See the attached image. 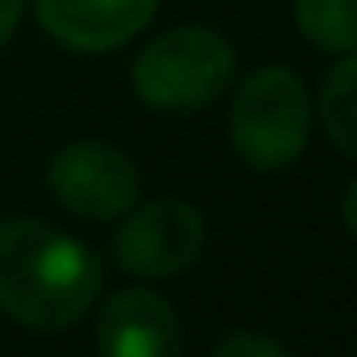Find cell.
Returning <instances> with one entry per match:
<instances>
[{
    "mask_svg": "<svg viewBox=\"0 0 357 357\" xmlns=\"http://www.w3.org/2000/svg\"><path fill=\"white\" fill-rule=\"evenodd\" d=\"M105 267L77 236L36 218L0 222V312L27 331H68L96 307Z\"/></svg>",
    "mask_w": 357,
    "mask_h": 357,
    "instance_id": "obj_1",
    "label": "cell"
},
{
    "mask_svg": "<svg viewBox=\"0 0 357 357\" xmlns=\"http://www.w3.org/2000/svg\"><path fill=\"white\" fill-rule=\"evenodd\" d=\"M236 82V50L213 27L158 32L131 63V91L158 114H199Z\"/></svg>",
    "mask_w": 357,
    "mask_h": 357,
    "instance_id": "obj_2",
    "label": "cell"
},
{
    "mask_svg": "<svg viewBox=\"0 0 357 357\" xmlns=\"http://www.w3.org/2000/svg\"><path fill=\"white\" fill-rule=\"evenodd\" d=\"M312 131V96L294 68L267 63L236 91L231 105V145L249 167L276 172L289 167Z\"/></svg>",
    "mask_w": 357,
    "mask_h": 357,
    "instance_id": "obj_3",
    "label": "cell"
},
{
    "mask_svg": "<svg viewBox=\"0 0 357 357\" xmlns=\"http://www.w3.org/2000/svg\"><path fill=\"white\" fill-rule=\"evenodd\" d=\"M45 185L68 213L86 222H114L140 204V167L105 140H73L45 167Z\"/></svg>",
    "mask_w": 357,
    "mask_h": 357,
    "instance_id": "obj_4",
    "label": "cell"
},
{
    "mask_svg": "<svg viewBox=\"0 0 357 357\" xmlns=\"http://www.w3.org/2000/svg\"><path fill=\"white\" fill-rule=\"evenodd\" d=\"M122 227L114 236V258L122 271L140 280H163L185 271L204 253L208 222L190 199H154L122 213Z\"/></svg>",
    "mask_w": 357,
    "mask_h": 357,
    "instance_id": "obj_5",
    "label": "cell"
},
{
    "mask_svg": "<svg viewBox=\"0 0 357 357\" xmlns=\"http://www.w3.org/2000/svg\"><path fill=\"white\" fill-rule=\"evenodd\" d=\"M96 344L109 357H172L181 353L176 307L154 289H118L100 312Z\"/></svg>",
    "mask_w": 357,
    "mask_h": 357,
    "instance_id": "obj_6",
    "label": "cell"
},
{
    "mask_svg": "<svg viewBox=\"0 0 357 357\" xmlns=\"http://www.w3.org/2000/svg\"><path fill=\"white\" fill-rule=\"evenodd\" d=\"M41 27L73 50L127 45L154 18L158 0H32Z\"/></svg>",
    "mask_w": 357,
    "mask_h": 357,
    "instance_id": "obj_7",
    "label": "cell"
},
{
    "mask_svg": "<svg viewBox=\"0 0 357 357\" xmlns=\"http://www.w3.org/2000/svg\"><path fill=\"white\" fill-rule=\"evenodd\" d=\"M294 23L312 45L349 54L357 45V0H294Z\"/></svg>",
    "mask_w": 357,
    "mask_h": 357,
    "instance_id": "obj_8",
    "label": "cell"
},
{
    "mask_svg": "<svg viewBox=\"0 0 357 357\" xmlns=\"http://www.w3.org/2000/svg\"><path fill=\"white\" fill-rule=\"evenodd\" d=\"M353 82H357V59L353 50L340 54V63L331 68V77L321 82V127L331 131L335 149L344 158L353 154V118H357V105H353Z\"/></svg>",
    "mask_w": 357,
    "mask_h": 357,
    "instance_id": "obj_9",
    "label": "cell"
},
{
    "mask_svg": "<svg viewBox=\"0 0 357 357\" xmlns=\"http://www.w3.org/2000/svg\"><path fill=\"white\" fill-rule=\"evenodd\" d=\"M218 357H285V344L280 340H267V335H249V331H236L227 340H218Z\"/></svg>",
    "mask_w": 357,
    "mask_h": 357,
    "instance_id": "obj_10",
    "label": "cell"
},
{
    "mask_svg": "<svg viewBox=\"0 0 357 357\" xmlns=\"http://www.w3.org/2000/svg\"><path fill=\"white\" fill-rule=\"evenodd\" d=\"M23 9H27V0H0V45H5L9 36L18 32V23H23Z\"/></svg>",
    "mask_w": 357,
    "mask_h": 357,
    "instance_id": "obj_11",
    "label": "cell"
}]
</instances>
